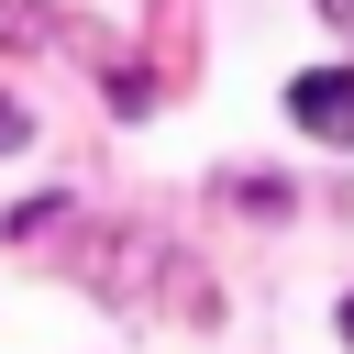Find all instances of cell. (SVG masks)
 Instances as JSON below:
<instances>
[{
    "instance_id": "3957f363",
    "label": "cell",
    "mask_w": 354,
    "mask_h": 354,
    "mask_svg": "<svg viewBox=\"0 0 354 354\" xmlns=\"http://www.w3.org/2000/svg\"><path fill=\"white\" fill-rule=\"evenodd\" d=\"M22 144H33V111H22V100H0V155H22Z\"/></svg>"
},
{
    "instance_id": "277c9868",
    "label": "cell",
    "mask_w": 354,
    "mask_h": 354,
    "mask_svg": "<svg viewBox=\"0 0 354 354\" xmlns=\"http://www.w3.org/2000/svg\"><path fill=\"white\" fill-rule=\"evenodd\" d=\"M310 11H321V22H354V0H310Z\"/></svg>"
},
{
    "instance_id": "6da1fadb",
    "label": "cell",
    "mask_w": 354,
    "mask_h": 354,
    "mask_svg": "<svg viewBox=\"0 0 354 354\" xmlns=\"http://www.w3.org/2000/svg\"><path fill=\"white\" fill-rule=\"evenodd\" d=\"M288 122H299L310 144H354V66H310V77H288Z\"/></svg>"
},
{
    "instance_id": "7a4b0ae2",
    "label": "cell",
    "mask_w": 354,
    "mask_h": 354,
    "mask_svg": "<svg viewBox=\"0 0 354 354\" xmlns=\"http://www.w3.org/2000/svg\"><path fill=\"white\" fill-rule=\"evenodd\" d=\"M0 44H55V0H0Z\"/></svg>"
},
{
    "instance_id": "5b68a950",
    "label": "cell",
    "mask_w": 354,
    "mask_h": 354,
    "mask_svg": "<svg viewBox=\"0 0 354 354\" xmlns=\"http://www.w3.org/2000/svg\"><path fill=\"white\" fill-rule=\"evenodd\" d=\"M343 343H354V299H343Z\"/></svg>"
}]
</instances>
